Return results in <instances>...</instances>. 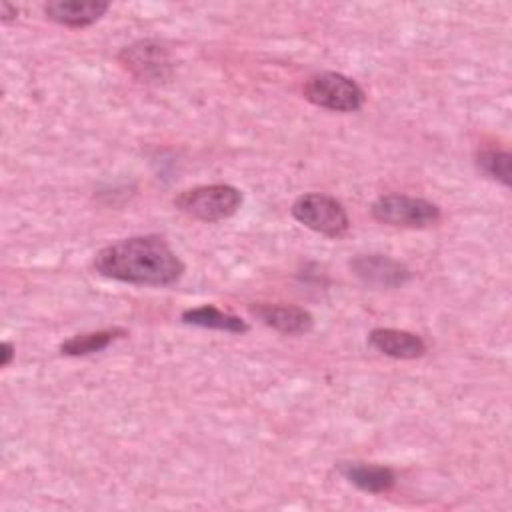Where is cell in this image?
<instances>
[{
	"instance_id": "1",
	"label": "cell",
	"mask_w": 512,
	"mask_h": 512,
	"mask_svg": "<svg viewBox=\"0 0 512 512\" xmlns=\"http://www.w3.org/2000/svg\"><path fill=\"white\" fill-rule=\"evenodd\" d=\"M92 266L104 278L138 286H170L184 274V262L156 234L108 244L96 252Z\"/></svg>"
},
{
	"instance_id": "2",
	"label": "cell",
	"mask_w": 512,
	"mask_h": 512,
	"mask_svg": "<svg viewBox=\"0 0 512 512\" xmlns=\"http://www.w3.org/2000/svg\"><path fill=\"white\" fill-rule=\"evenodd\" d=\"M242 192L230 184H206L182 190L174 206L186 216L200 222H220L238 212Z\"/></svg>"
},
{
	"instance_id": "3",
	"label": "cell",
	"mask_w": 512,
	"mask_h": 512,
	"mask_svg": "<svg viewBox=\"0 0 512 512\" xmlns=\"http://www.w3.org/2000/svg\"><path fill=\"white\" fill-rule=\"evenodd\" d=\"M290 212L302 226L328 238H342L350 230L346 208L336 198L322 192L298 196Z\"/></svg>"
},
{
	"instance_id": "4",
	"label": "cell",
	"mask_w": 512,
	"mask_h": 512,
	"mask_svg": "<svg viewBox=\"0 0 512 512\" xmlns=\"http://www.w3.org/2000/svg\"><path fill=\"white\" fill-rule=\"evenodd\" d=\"M304 98L330 112H356L362 108L364 90L340 72H320L306 80Z\"/></svg>"
},
{
	"instance_id": "5",
	"label": "cell",
	"mask_w": 512,
	"mask_h": 512,
	"mask_svg": "<svg viewBox=\"0 0 512 512\" xmlns=\"http://www.w3.org/2000/svg\"><path fill=\"white\" fill-rule=\"evenodd\" d=\"M370 214L376 222L396 228H426L440 220V208L424 198L406 194L380 196L372 206Z\"/></svg>"
},
{
	"instance_id": "6",
	"label": "cell",
	"mask_w": 512,
	"mask_h": 512,
	"mask_svg": "<svg viewBox=\"0 0 512 512\" xmlns=\"http://www.w3.org/2000/svg\"><path fill=\"white\" fill-rule=\"evenodd\" d=\"M118 60L140 82H164L172 76V62L166 48L152 40L122 48Z\"/></svg>"
},
{
	"instance_id": "7",
	"label": "cell",
	"mask_w": 512,
	"mask_h": 512,
	"mask_svg": "<svg viewBox=\"0 0 512 512\" xmlns=\"http://www.w3.org/2000/svg\"><path fill=\"white\" fill-rule=\"evenodd\" d=\"M350 268L364 284L374 288H400L412 278L408 266L384 254H360L350 262Z\"/></svg>"
},
{
	"instance_id": "8",
	"label": "cell",
	"mask_w": 512,
	"mask_h": 512,
	"mask_svg": "<svg viewBox=\"0 0 512 512\" xmlns=\"http://www.w3.org/2000/svg\"><path fill=\"white\" fill-rule=\"evenodd\" d=\"M250 312L268 328L280 334H306L314 328V318L308 310L292 304H268L258 302L250 306Z\"/></svg>"
},
{
	"instance_id": "9",
	"label": "cell",
	"mask_w": 512,
	"mask_h": 512,
	"mask_svg": "<svg viewBox=\"0 0 512 512\" xmlns=\"http://www.w3.org/2000/svg\"><path fill=\"white\" fill-rule=\"evenodd\" d=\"M110 4L102 0H54L44 6L48 20L68 26V28H86L100 20L108 12Z\"/></svg>"
},
{
	"instance_id": "10",
	"label": "cell",
	"mask_w": 512,
	"mask_h": 512,
	"mask_svg": "<svg viewBox=\"0 0 512 512\" xmlns=\"http://www.w3.org/2000/svg\"><path fill=\"white\" fill-rule=\"evenodd\" d=\"M368 342L384 356L398 360H414L426 354V342L418 334L408 330L374 328L368 334Z\"/></svg>"
},
{
	"instance_id": "11",
	"label": "cell",
	"mask_w": 512,
	"mask_h": 512,
	"mask_svg": "<svg viewBox=\"0 0 512 512\" xmlns=\"http://www.w3.org/2000/svg\"><path fill=\"white\" fill-rule=\"evenodd\" d=\"M338 472L358 490L370 494H384L396 486V474L388 466L366 462H340Z\"/></svg>"
},
{
	"instance_id": "12",
	"label": "cell",
	"mask_w": 512,
	"mask_h": 512,
	"mask_svg": "<svg viewBox=\"0 0 512 512\" xmlns=\"http://www.w3.org/2000/svg\"><path fill=\"white\" fill-rule=\"evenodd\" d=\"M180 320L184 324L190 326H198V328H208V330H222V332H230V334H244L248 332V324L228 312H222L220 308L212 306V304H204V306H196V308H188L182 312Z\"/></svg>"
},
{
	"instance_id": "13",
	"label": "cell",
	"mask_w": 512,
	"mask_h": 512,
	"mask_svg": "<svg viewBox=\"0 0 512 512\" xmlns=\"http://www.w3.org/2000/svg\"><path fill=\"white\" fill-rule=\"evenodd\" d=\"M126 336L124 328H106V330H94L84 334H74L72 338L64 340L60 344V354L64 356H88L94 352H100L108 348L114 340Z\"/></svg>"
},
{
	"instance_id": "14",
	"label": "cell",
	"mask_w": 512,
	"mask_h": 512,
	"mask_svg": "<svg viewBox=\"0 0 512 512\" xmlns=\"http://www.w3.org/2000/svg\"><path fill=\"white\" fill-rule=\"evenodd\" d=\"M476 164L478 168L490 176L492 180L500 182L502 186H510L512 184V178H510V164H512V156L504 150H482L478 152L476 156Z\"/></svg>"
},
{
	"instance_id": "15",
	"label": "cell",
	"mask_w": 512,
	"mask_h": 512,
	"mask_svg": "<svg viewBox=\"0 0 512 512\" xmlns=\"http://www.w3.org/2000/svg\"><path fill=\"white\" fill-rule=\"evenodd\" d=\"M14 356H16V348H14V344H12V342H8V340H4V342H2V346H0V366H2V368L10 366V362L14 360Z\"/></svg>"
},
{
	"instance_id": "16",
	"label": "cell",
	"mask_w": 512,
	"mask_h": 512,
	"mask_svg": "<svg viewBox=\"0 0 512 512\" xmlns=\"http://www.w3.org/2000/svg\"><path fill=\"white\" fill-rule=\"evenodd\" d=\"M0 10H2V14H0V18H2V22H4V24H8V22H12V20H16V16H18V10H16V6H12V4H8V2H2V6H0Z\"/></svg>"
}]
</instances>
